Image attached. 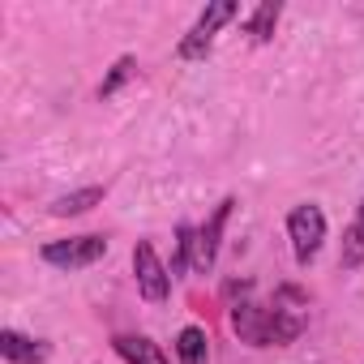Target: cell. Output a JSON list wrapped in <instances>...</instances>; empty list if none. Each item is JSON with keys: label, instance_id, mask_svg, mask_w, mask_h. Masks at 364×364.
I'll use <instances>...</instances> for the list:
<instances>
[{"label": "cell", "instance_id": "1", "mask_svg": "<svg viewBox=\"0 0 364 364\" xmlns=\"http://www.w3.org/2000/svg\"><path fill=\"white\" fill-rule=\"evenodd\" d=\"M236 14H240V9L232 5V0H215V5H206V14L198 18V26H193L185 39H180V60H202V56L210 52L219 26H228Z\"/></svg>", "mask_w": 364, "mask_h": 364}, {"label": "cell", "instance_id": "2", "mask_svg": "<svg viewBox=\"0 0 364 364\" xmlns=\"http://www.w3.org/2000/svg\"><path fill=\"white\" fill-rule=\"evenodd\" d=\"M287 236H291V249H296V262L309 266L317 257V249L326 245V215L317 206H296L287 215Z\"/></svg>", "mask_w": 364, "mask_h": 364}, {"label": "cell", "instance_id": "3", "mask_svg": "<svg viewBox=\"0 0 364 364\" xmlns=\"http://www.w3.org/2000/svg\"><path fill=\"white\" fill-rule=\"evenodd\" d=\"M133 274H137V291H141L146 304H163V300H167V291H171V270L159 262V253H154L150 240H137V249H133Z\"/></svg>", "mask_w": 364, "mask_h": 364}, {"label": "cell", "instance_id": "4", "mask_svg": "<svg viewBox=\"0 0 364 364\" xmlns=\"http://www.w3.org/2000/svg\"><path fill=\"white\" fill-rule=\"evenodd\" d=\"M103 253H107V240L103 236H69V240L43 245V262L48 266H60V270H86Z\"/></svg>", "mask_w": 364, "mask_h": 364}, {"label": "cell", "instance_id": "5", "mask_svg": "<svg viewBox=\"0 0 364 364\" xmlns=\"http://www.w3.org/2000/svg\"><path fill=\"white\" fill-rule=\"evenodd\" d=\"M232 326L249 347H274V309L245 300L232 309Z\"/></svg>", "mask_w": 364, "mask_h": 364}, {"label": "cell", "instance_id": "6", "mask_svg": "<svg viewBox=\"0 0 364 364\" xmlns=\"http://www.w3.org/2000/svg\"><path fill=\"white\" fill-rule=\"evenodd\" d=\"M232 198H223L219 206H215V215H210V223L198 232V257H193V270H210L215 266V257H219V240H223V228H228V215H232Z\"/></svg>", "mask_w": 364, "mask_h": 364}, {"label": "cell", "instance_id": "7", "mask_svg": "<svg viewBox=\"0 0 364 364\" xmlns=\"http://www.w3.org/2000/svg\"><path fill=\"white\" fill-rule=\"evenodd\" d=\"M0 355H5L9 364H43L48 360V343L26 338L18 330H0Z\"/></svg>", "mask_w": 364, "mask_h": 364}, {"label": "cell", "instance_id": "8", "mask_svg": "<svg viewBox=\"0 0 364 364\" xmlns=\"http://www.w3.org/2000/svg\"><path fill=\"white\" fill-rule=\"evenodd\" d=\"M112 347H116V355L124 364H167V355L159 351V343L146 338V334H116Z\"/></svg>", "mask_w": 364, "mask_h": 364}, {"label": "cell", "instance_id": "9", "mask_svg": "<svg viewBox=\"0 0 364 364\" xmlns=\"http://www.w3.org/2000/svg\"><path fill=\"white\" fill-rule=\"evenodd\" d=\"M99 202H103V189H99V185H90V189H73V193L56 198L48 210H52L56 219H73V215H86V210H95Z\"/></svg>", "mask_w": 364, "mask_h": 364}, {"label": "cell", "instance_id": "10", "mask_svg": "<svg viewBox=\"0 0 364 364\" xmlns=\"http://www.w3.org/2000/svg\"><path fill=\"white\" fill-rule=\"evenodd\" d=\"M176 355H180V364H206L210 360L206 330L202 326H185V330L176 334Z\"/></svg>", "mask_w": 364, "mask_h": 364}, {"label": "cell", "instance_id": "11", "mask_svg": "<svg viewBox=\"0 0 364 364\" xmlns=\"http://www.w3.org/2000/svg\"><path fill=\"white\" fill-rule=\"evenodd\" d=\"M279 14H283V5H279V0H262V5H257V14H253V22H249V35H253V43H270V39H274Z\"/></svg>", "mask_w": 364, "mask_h": 364}, {"label": "cell", "instance_id": "12", "mask_svg": "<svg viewBox=\"0 0 364 364\" xmlns=\"http://www.w3.org/2000/svg\"><path fill=\"white\" fill-rule=\"evenodd\" d=\"M198 257V232L189 223H180L176 228V262H171V274H185Z\"/></svg>", "mask_w": 364, "mask_h": 364}, {"label": "cell", "instance_id": "13", "mask_svg": "<svg viewBox=\"0 0 364 364\" xmlns=\"http://www.w3.org/2000/svg\"><path fill=\"white\" fill-rule=\"evenodd\" d=\"M360 262H364V219H355V223L347 228L343 253H338V266H343V270H355Z\"/></svg>", "mask_w": 364, "mask_h": 364}, {"label": "cell", "instance_id": "14", "mask_svg": "<svg viewBox=\"0 0 364 364\" xmlns=\"http://www.w3.org/2000/svg\"><path fill=\"white\" fill-rule=\"evenodd\" d=\"M133 73H137V60H133V56H120V60L112 65V73L103 77V86H99V99H112V95H116V90H120V86H124Z\"/></svg>", "mask_w": 364, "mask_h": 364}, {"label": "cell", "instance_id": "15", "mask_svg": "<svg viewBox=\"0 0 364 364\" xmlns=\"http://www.w3.org/2000/svg\"><path fill=\"white\" fill-rule=\"evenodd\" d=\"M360 219H364V206H360Z\"/></svg>", "mask_w": 364, "mask_h": 364}]
</instances>
